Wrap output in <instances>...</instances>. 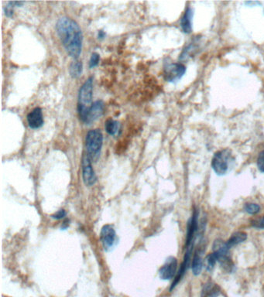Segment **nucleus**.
<instances>
[{"mask_svg": "<svg viewBox=\"0 0 264 297\" xmlns=\"http://www.w3.org/2000/svg\"><path fill=\"white\" fill-rule=\"evenodd\" d=\"M56 30L67 54L78 60L83 43V34L78 24L72 19L64 16L57 22Z\"/></svg>", "mask_w": 264, "mask_h": 297, "instance_id": "f257e3e1", "label": "nucleus"}, {"mask_svg": "<svg viewBox=\"0 0 264 297\" xmlns=\"http://www.w3.org/2000/svg\"><path fill=\"white\" fill-rule=\"evenodd\" d=\"M103 143V135L101 130H91L85 138V146L88 156L92 161H98Z\"/></svg>", "mask_w": 264, "mask_h": 297, "instance_id": "f03ea898", "label": "nucleus"}, {"mask_svg": "<svg viewBox=\"0 0 264 297\" xmlns=\"http://www.w3.org/2000/svg\"><path fill=\"white\" fill-rule=\"evenodd\" d=\"M104 108L105 104L101 100L95 101L89 108L78 105L80 119L85 124L91 125L103 115Z\"/></svg>", "mask_w": 264, "mask_h": 297, "instance_id": "7ed1b4c3", "label": "nucleus"}, {"mask_svg": "<svg viewBox=\"0 0 264 297\" xmlns=\"http://www.w3.org/2000/svg\"><path fill=\"white\" fill-rule=\"evenodd\" d=\"M231 161L232 157L230 151L227 150H221L214 155L212 162V168L218 175L226 174Z\"/></svg>", "mask_w": 264, "mask_h": 297, "instance_id": "20e7f679", "label": "nucleus"}, {"mask_svg": "<svg viewBox=\"0 0 264 297\" xmlns=\"http://www.w3.org/2000/svg\"><path fill=\"white\" fill-rule=\"evenodd\" d=\"M93 78H88L81 87L78 93V106L89 108L93 104Z\"/></svg>", "mask_w": 264, "mask_h": 297, "instance_id": "39448f33", "label": "nucleus"}, {"mask_svg": "<svg viewBox=\"0 0 264 297\" xmlns=\"http://www.w3.org/2000/svg\"><path fill=\"white\" fill-rule=\"evenodd\" d=\"M82 166L84 183L88 187H92L96 184L97 177L92 166V160L87 154H84L82 157Z\"/></svg>", "mask_w": 264, "mask_h": 297, "instance_id": "423d86ee", "label": "nucleus"}, {"mask_svg": "<svg viewBox=\"0 0 264 297\" xmlns=\"http://www.w3.org/2000/svg\"><path fill=\"white\" fill-rule=\"evenodd\" d=\"M100 239L105 251H109L114 246L116 234L114 228L111 225H104L100 233Z\"/></svg>", "mask_w": 264, "mask_h": 297, "instance_id": "0eeeda50", "label": "nucleus"}, {"mask_svg": "<svg viewBox=\"0 0 264 297\" xmlns=\"http://www.w3.org/2000/svg\"><path fill=\"white\" fill-rule=\"evenodd\" d=\"M185 67L181 64H170L166 66L164 71L165 80L169 82L178 81L184 75Z\"/></svg>", "mask_w": 264, "mask_h": 297, "instance_id": "6e6552de", "label": "nucleus"}, {"mask_svg": "<svg viewBox=\"0 0 264 297\" xmlns=\"http://www.w3.org/2000/svg\"><path fill=\"white\" fill-rule=\"evenodd\" d=\"M177 260L176 258L169 257L159 271L160 277L164 280L173 279L177 275Z\"/></svg>", "mask_w": 264, "mask_h": 297, "instance_id": "1a4fd4ad", "label": "nucleus"}, {"mask_svg": "<svg viewBox=\"0 0 264 297\" xmlns=\"http://www.w3.org/2000/svg\"><path fill=\"white\" fill-rule=\"evenodd\" d=\"M27 119H28L30 128L33 129V130L40 128L44 124V118H43L42 110L39 107L35 108L33 111H31L28 114Z\"/></svg>", "mask_w": 264, "mask_h": 297, "instance_id": "9d476101", "label": "nucleus"}, {"mask_svg": "<svg viewBox=\"0 0 264 297\" xmlns=\"http://www.w3.org/2000/svg\"><path fill=\"white\" fill-rule=\"evenodd\" d=\"M219 294H220V288L219 286L212 282H208L203 287L201 297H218Z\"/></svg>", "mask_w": 264, "mask_h": 297, "instance_id": "9b49d317", "label": "nucleus"}, {"mask_svg": "<svg viewBox=\"0 0 264 297\" xmlns=\"http://www.w3.org/2000/svg\"><path fill=\"white\" fill-rule=\"evenodd\" d=\"M246 238H247L246 233L243 232V231H238V232L231 234L230 239L226 241L225 244H226V246L229 249H230L231 247L235 246V245L242 243L243 241H246Z\"/></svg>", "mask_w": 264, "mask_h": 297, "instance_id": "f8f14e48", "label": "nucleus"}, {"mask_svg": "<svg viewBox=\"0 0 264 297\" xmlns=\"http://www.w3.org/2000/svg\"><path fill=\"white\" fill-rule=\"evenodd\" d=\"M200 249L195 253V256H194L193 260H192V272H193L194 275H196V276H198V275L201 273V269H202V258L201 256V250H200Z\"/></svg>", "mask_w": 264, "mask_h": 297, "instance_id": "ddd939ff", "label": "nucleus"}, {"mask_svg": "<svg viewBox=\"0 0 264 297\" xmlns=\"http://www.w3.org/2000/svg\"><path fill=\"white\" fill-rule=\"evenodd\" d=\"M192 16H193V13H192V9L188 8L181 21V26L184 32L190 33L192 31Z\"/></svg>", "mask_w": 264, "mask_h": 297, "instance_id": "4468645a", "label": "nucleus"}, {"mask_svg": "<svg viewBox=\"0 0 264 297\" xmlns=\"http://www.w3.org/2000/svg\"><path fill=\"white\" fill-rule=\"evenodd\" d=\"M105 128L109 135L114 136L119 135L120 132V123L113 119H108L105 122Z\"/></svg>", "mask_w": 264, "mask_h": 297, "instance_id": "2eb2a0df", "label": "nucleus"}, {"mask_svg": "<svg viewBox=\"0 0 264 297\" xmlns=\"http://www.w3.org/2000/svg\"><path fill=\"white\" fill-rule=\"evenodd\" d=\"M82 70H83V65L82 62L78 60H74V62L70 65L69 67V72L73 78H79L82 75Z\"/></svg>", "mask_w": 264, "mask_h": 297, "instance_id": "dca6fc26", "label": "nucleus"}, {"mask_svg": "<svg viewBox=\"0 0 264 297\" xmlns=\"http://www.w3.org/2000/svg\"><path fill=\"white\" fill-rule=\"evenodd\" d=\"M245 211L250 214H256L261 211V207L257 203H247L244 206Z\"/></svg>", "mask_w": 264, "mask_h": 297, "instance_id": "f3484780", "label": "nucleus"}, {"mask_svg": "<svg viewBox=\"0 0 264 297\" xmlns=\"http://www.w3.org/2000/svg\"><path fill=\"white\" fill-rule=\"evenodd\" d=\"M206 262L207 269L208 271H212L214 267H215V263H217V256L215 254V252L208 255V257H207Z\"/></svg>", "mask_w": 264, "mask_h": 297, "instance_id": "a211bd4d", "label": "nucleus"}, {"mask_svg": "<svg viewBox=\"0 0 264 297\" xmlns=\"http://www.w3.org/2000/svg\"><path fill=\"white\" fill-rule=\"evenodd\" d=\"M99 54L97 53H93L91 56L90 61H89V67L93 68V67H96L99 65Z\"/></svg>", "mask_w": 264, "mask_h": 297, "instance_id": "6ab92c4d", "label": "nucleus"}, {"mask_svg": "<svg viewBox=\"0 0 264 297\" xmlns=\"http://www.w3.org/2000/svg\"><path fill=\"white\" fill-rule=\"evenodd\" d=\"M257 166L261 172L264 173V150L259 154L258 159H257Z\"/></svg>", "mask_w": 264, "mask_h": 297, "instance_id": "aec40b11", "label": "nucleus"}, {"mask_svg": "<svg viewBox=\"0 0 264 297\" xmlns=\"http://www.w3.org/2000/svg\"><path fill=\"white\" fill-rule=\"evenodd\" d=\"M252 225L253 227L257 228V229H264V217L253 221Z\"/></svg>", "mask_w": 264, "mask_h": 297, "instance_id": "412c9836", "label": "nucleus"}, {"mask_svg": "<svg viewBox=\"0 0 264 297\" xmlns=\"http://www.w3.org/2000/svg\"><path fill=\"white\" fill-rule=\"evenodd\" d=\"M66 216V211L62 209V210H60V211H58V212L55 213V214H53L52 218H55V219L60 220Z\"/></svg>", "mask_w": 264, "mask_h": 297, "instance_id": "4be33fe9", "label": "nucleus"}, {"mask_svg": "<svg viewBox=\"0 0 264 297\" xmlns=\"http://www.w3.org/2000/svg\"><path fill=\"white\" fill-rule=\"evenodd\" d=\"M5 14L8 17H11L13 15V6L11 4L8 2L7 6L5 8Z\"/></svg>", "mask_w": 264, "mask_h": 297, "instance_id": "5701e85b", "label": "nucleus"}, {"mask_svg": "<svg viewBox=\"0 0 264 297\" xmlns=\"http://www.w3.org/2000/svg\"><path fill=\"white\" fill-rule=\"evenodd\" d=\"M105 32H104V31H99V33H98L99 39H103V38L105 37Z\"/></svg>", "mask_w": 264, "mask_h": 297, "instance_id": "b1692460", "label": "nucleus"}]
</instances>
